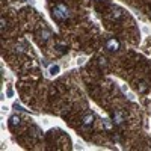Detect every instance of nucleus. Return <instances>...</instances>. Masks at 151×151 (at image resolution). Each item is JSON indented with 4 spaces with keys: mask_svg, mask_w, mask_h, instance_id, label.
<instances>
[{
    "mask_svg": "<svg viewBox=\"0 0 151 151\" xmlns=\"http://www.w3.org/2000/svg\"><path fill=\"white\" fill-rule=\"evenodd\" d=\"M98 65L101 67V68H103V67H106V65H107L106 59H104V58H100V59H98Z\"/></svg>",
    "mask_w": 151,
    "mask_h": 151,
    "instance_id": "9b49d317",
    "label": "nucleus"
},
{
    "mask_svg": "<svg viewBox=\"0 0 151 151\" xmlns=\"http://www.w3.org/2000/svg\"><path fill=\"white\" fill-rule=\"evenodd\" d=\"M52 15H53V18H55L56 21H65V20L70 18L71 14H70V9L67 8V5L62 3V2H59V3H56V6L53 8Z\"/></svg>",
    "mask_w": 151,
    "mask_h": 151,
    "instance_id": "f257e3e1",
    "label": "nucleus"
},
{
    "mask_svg": "<svg viewBox=\"0 0 151 151\" xmlns=\"http://www.w3.org/2000/svg\"><path fill=\"white\" fill-rule=\"evenodd\" d=\"M50 74H52V76L59 74V67L58 65H52V67H50Z\"/></svg>",
    "mask_w": 151,
    "mask_h": 151,
    "instance_id": "1a4fd4ad",
    "label": "nucleus"
},
{
    "mask_svg": "<svg viewBox=\"0 0 151 151\" xmlns=\"http://www.w3.org/2000/svg\"><path fill=\"white\" fill-rule=\"evenodd\" d=\"M104 127H106L107 130L112 129V122H110V119H104Z\"/></svg>",
    "mask_w": 151,
    "mask_h": 151,
    "instance_id": "f8f14e48",
    "label": "nucleus"
},
{
    "mask_svg": "<svg viewBox=\"0 0 151 151\" xmlns=\"http://www.w3.org/2000/svg\"><path fill=\"white\" fill-rule=\"evenodd\" d=\"M56 50H58L59 53H65V52H67V45L60 42V44H58V45H56Z\"/></svg>",
    "mask_w": 151,
    "mask_h": 151,
    "instance_id": "6e6552de",
    "label": "nucleus"
},
{
    "mask_svg": "<svg viewBox=\"0 0 151 151\" xmlns=\"http://www.w3.org/2000/svg\"><path fill=\"white\" fill-rule=\"evenodd\" d=\"M124 121H125V113L124 112H121V110L112 112V122L115 125H121Z\"/></svg>",
    "mask_w": 151,
    "mask_h": 151,
    "instance_id": "f03ea898",
    "label": "nucleus"
},
{
    "mask_svg": "<svg viewBox=\"0 0 151 151\" xmlns=\"http://www.w3.org/2000/svg\"><path fill=\"white\" fill-rule=\"evenodd\" d=\"M9 124L12 125V127H14V125H18V124H20V118H18V116H11Z\"/></svg>",
    "mask_w": 151,
    "mask_h": 151,
    "instance_id": "0eeeda50",
    "label": "nucleus"
},
{
    "mask_svg": "<svg viewBox=\"0 0 151 151\" xmlns=\"http://www.w3.org/2000/svg\"><path fill=\"white\" fill-rule=\"evenodd\" d=\"M106 48L109 50V52H112V53L118 52V48H119V41L115 40V38H110V40H107V42H106Z\"/></svg>",
    "mask_w": 151,
    "mask_h": 151,
    "instance_id": "7ed1b4c3",
    "label": "nucleus"
},
{
    "mask_svg": "<svg viewBox=\"0 0 151 151\" xmlns=\"http://www.w3.org/2000/svg\"><path fill=\"white\" fill-rule=\"evenodd\" d=\"M121 15H122V14H121V11H119V9H116V11H113L112 18H116V20H118V18H121Z\"/></svg>",
    "mask_w": 151,
    "mask_h": 151,
    "instance_id": "9d476101",
    "label": "nucleus"
},
{
    "mask_svg": "<svg viewBox=\"0 0 151 151\" xmlns=\"http://www.w3.org/2000/svg\"><path fill=\"white\" fill-rule=\"evenodd\" d=\"M136 88H137V91H139L141 94H144V92H147V91H148V85H147L145 82H139Z\"/></svg>",
    "mask_w": 151,
    "mask_h": 151,
    "instance_id": "423d86ee",
    "label": "nucleus"
},
{
    "mask_svg": "<svg viewBox=\"0 0 151 151\" xmlns=\"http://www.w3.org/2000/svg\"><path fill=\"white\" fill-rule=\"evenodd\" d=\"M92 122H94V115H92V113H88V115H85L83 119H82L83 127H91Z\"/></svg>",
    "mask_w": 151,
    "mask_h": 151,
    "instance_id": "39448f33",
    "label": "nucleus"
},
{
    "mask_svg": "<svg viewBox=\"0 0 151 151\" xmlns=\"http://www.w3.org/2000/svg\"><path fill=\"white\" fill-rule=\"evenodd\" d=\"M50 36H52V32L47 30V29H44V30H41L40 33H38V38H40V42L41 44H45L50 40Z\"/></svg>",
    "mask_w": 151,
    "mask_h": 151,
    "instance_id": "20e7f679",
    "label": "nucleus"
},
{
    "mask_svg": "<svg viewBox=\"0 0 151 151\" xmlns=\"http://www.w3.org/2000/svg\"><path fill=\"white\" fill-rule=\"evenodd\" d=\"M0 23H2V24H0L2 30H5V27H6V21H5V18H3V17H2V20H0Z\"/></svg>",
    "mask_w": 151,
    "mask_h": 151,
    "instance_id": "ddd939ff",
    "label": "nucleus"
},
{
    "mask_svg": "<svg viewBox=\"0 0 151 151\" xmlns=\"http://www.w3.org/2000/svg\"><path fill=\"white\" fill-rule=\"evenodd\" d=\"M150 17H151V11H150Z\"/></svg>",
    "mask_w": 151,
    "mask_h": 151,
    "instance_id": "4468645a",
    "label": "nucleus"
}]
</instances>
